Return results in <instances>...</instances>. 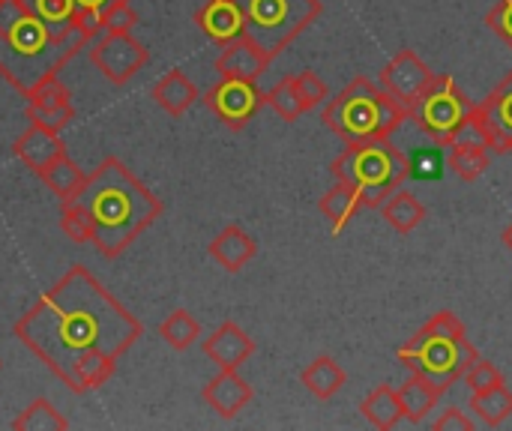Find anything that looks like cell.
Returning a JSON list of instances; mask_svg holds the SVG:
<instances>
[{"instance_id":"obj_22","label":"cell","mask_w":512,"mask_h":431,"mask_svg":"<svg viewBox=\"0 0 512 431\" xmlns=\"http://www.w3.org/2000/svg\"><path fill=\"white\" fill-rule=\"evenodd\" d=\"M360 414L366 423H372L375 429L390 431L396 429L405 414H402V402H399V393L390 387V384H378L360 405Z\"/></svg>"},{"instance_id":"obj_5","label":"cell","mask_w":512,"mask_h":431,"mask_svg":"<svg viewBox=\"0 0 512 431\" xmlns=\"http://www.w3.org/2000/svg\"><path fill=\"white\" fill-rule=\"evenodd\" d=\"M321 117L324 126L345 144H363L390 138L402 123H408V108L360 75L327 99Z\"/></svg>"},{"instance_id":"obj_20","label":"cell","mask_w":512,"mask_h":431,"mask_svg":"<svg viewBox=\"0 0 512 431\" xmlns=\"http://www.w3.org/2000/svg\"><path fill=\"white\" fill-rule=\"evenodd\" d=\"M150 99H153L165 114H171V117H183V114H186L198 99H201V93H198V87L186 78V72L171 69L168 75H162V78L153 84Z\"/></svg>"},{"instance_id":"obj_28","label":"cell","mask_w":512,"mask_h":431,"mask_svg":"<svg viewBox=\"0 0 512 431\" xmlns=\"http://www.w3.org/2000/svg\"><path fill=\"white\" fill-rule=\"evenodd\" d=\"M471 411L489 426V429H498L504 426L512 417V390L507 384H498L492 390H483V393H474L471 399Z\"/></svg>"},{"instance_id":"obj_3","label":"cell","mask_w":512,"mask_h":431,"mask_svg":"<svg viewBox=\"0 0 512 431\" xmlns=\"http://www.w3.org/2000/svg\"><path fill=\"white\" fill-rule=\"evenodd\" d=\"M93 39L84 30L51 33L24 0H0V78L21 96L54 78Z\"/></svg>"},{"instance_id":"obj_17","label":"cell","mask_w":512,"mask_h":431,"mask_svg":"<svg viewBox=\"0 0 512 431\" xmlns=\"http://www.w3.org/2000/svg\"><path fill=\"white\" fill-rule=\"evenodd\" d=\"M192 18L201 27V33L216 45H228V42H234L237 36L246 33L243 12H240L237 0H207L204 6L195 9Z\"/></svg>"},{"instance_id":"obj_15","label":"cell","mask_w":512,"mask_h":431,"mask_svg":"<svg viewBox=\"0 0 512 431\" xmlns=\"http://www.w3.org/2000/svg\"><path fill=\"white\" fill-rule=\"evenodd\" d=\"M255 354V339L234 321H222L207 339H204V357L216 369H240Z\"/></svg>"},{"instance_id":"obj_12","label":"cell","mask_w":512,"mask_h":431,"mask_svg":"<svg viewBox=\"0 0 512 431\" xmlns=\"http://www.w3.org/2000/svg\"><path fill=\"white\" fill-rule=\"evenodd\" d=\"M474 111L486 129L489 150L498 156H512V69L480 105H474Z\"/></svg>"},{"instance_id":"obj_10","label":"cell","mask_w":512,"mask_h":431,"mask_svg":"<svg viewBox=\"0 0 512 431\" xmlns=\"http://www.w3.org/2000/svg\"><path fill=\"white\" fill-rule=\"evenodd\" d=\"M210 114H216L219 123H225L234 132H243L252 117L264 108V93L258 81H240V78H219L201 99Z\"/></svg>"},{"instance_id":"obj_6","label":"cell","mask_w":512,"mask_h":431,"mask_svg":"<svg viewBox=\"0 0 512 431\" xmlns=\"http://www.w3.org/2000/svg\"><path fill=\"white\" fill-rule=\"evenodd\" d=\"M330 174L339 183H348L360 207H381L396 189L411 180V159L390 141H363V144H345V150L333 159Z\"/></svg>"},{"instance_id":"obj_13","label":"cell","mask_w":512,"mask_h":431,"mask_svg":"<svg viewBox=\"0 0 512 431\" xmlns=\"http://www.w3.org/2000/svg\"><path fill=\"white\" fill-rule=\"evenodd\" d=\"M24 99H27V120L36 126H45L51 132H63L75 120L72 93L57 75L36 84L30 93H24Z\"/></svg>"},{"instance_id":"obj_38","label":"cell","mask_w":512,"mask_h":431,"mask_svg":"<svg viewBox=\"0 0 512 431\" xmlns=\"http://www.w3.org/2000/svg\"><path fill=\"white\" fill-rule=\"evenodd\" d=\"M138 27V12L132 3H117L102 15V33H132Z\"/></svg>"},{"instance_id":"obj_24","label":"cell","mask_w":512,"mask_h":431,"mask_svg":"<svg viewBox=\"0 0 512 431\" xmlns=\"http://www.w3.org/2000/svg\"><path fill=\"white\" fill-rule=\"evenodd\" d=\"M318 210H321V213H324V219L330 222V231H333V234H342V231H345V225H348V222L363 210V207H360L357 192H354L348 183H339V180H336V186H333V189H327V192L321 195Z\"/></svg>"},{"instance_id":"obj_26","label":"cell","mask_w":512,"mask_h":431,"mask_svg":"<svg viewBox=\"0 0 512 431\" xmlns=\"http://www.w3.org/2000/svg\"><path fill=\"white\" fill-rule=\"evenodd\" d=\"M45 186H48V192L51 195H57L60 201H66V198H72L78 189H81V183H84V171H81V165L69 156V153H60L54 162H48L39 174H36Z\"/></svg>"},{"instance_id":"obj_4","label":"cell","mask_w":512,"mask_h":431,"mask_svg":"<svg viewBox=\"0 0 512 431\" xmlns=\"http://www.w3.org/2000/svg\"><path fill=\"white\" fill-rule=\"evenodd\" d=\"M396 357L405 369H411V375H420L432 387L447 393L465 378V372L480 354L474 342L468 339V327L462 324V318L444 309L429 324H423L396 351Z\"/></svg>"},{"instance_id":"obj_30","label":"cell","mask_w":512,"mask_h":431,"mask_svg":"<svg viewBox=\"0 0 512 431\" xmlns=\"http://www.w3.org/2000/svg\"><path fill=\"white\" fill-rule=\"evenodd\" d=\"M159 339L174 348V351H186L201 339V324L186 312V309H174L162 324H159Z\"/></svg>"},{"instance_id":"obj_32","label":"cell","mask_w":512,"mask_h":431,"mask_svg":"<svg viewBox=\"0 0 512 431\" xmlns=\"http://www.w3.org/2000/svg\"><path fill=\"white\" fill-rule=\"evenodd\" d=\"M60 228H63V234H66L72 243H78V246L93 243V219H90L87 207H84L78 198L60 201Z\"/></svg>"},{"instance_id":"obj_9","label":"cell","mask_w":512,"mask_h":431,"mask_svg":"<svg viewBox=\"0 0 512 431\" xmlns=\"http://www.w3.org/2000/svg\"><path fill=\"white\" fill-rule=\"evenodd\" d=\"M87 54L96 72L114 87L129 84L150 63V48L138 42L132 33H99L87 45Z\"/></svg>"},{"instance_id":"obj_33","label":"cell","mask_w":512,"mask_h":431,"mask_svg":"<svg viewBox=\"0 0 512 431\" xmlns=\"http://www.w3.org/2000/svg\"><path fill=\"white\" fill-rule=\"evenodd\" d=\"M264 105H270L282 120H288V123H294L300 114H306V108H303V102H300V96H297V87H294V78L288 75V78H282V81H276L267 93H264Z\"/></svg>"},{"instance_id":"obj_11","label":"cell","mask_w":512,"mask_h":431,"mask_svg":"<svg viewBox=\"0 0 512 431\" xmlns=\"http://www.w3.org/2000/svg\"><path fill=\"white\" fill-rule=\"evenodd\" d=\"M432 78H435V72L420 60V54L411 51V48H402V51H396L393 60L381 69L378 87H381L384 93H390L396 102H402L405 108H411V105L426 93V87L432 84Z\"/></svg>"},{"instance_id":"obj_29","label":"cell","mask_w":512,"mask_h":431,"mask_svg":"<svg viewBox=\"0 0 512 431\" xmlns=\"http://www.w3.org/2000/svg\"><path fill=\"white\" fill-rule=\"evenodd\" d=\"M15 431H66L69 423L66 417L48 402V399H33L15 420H12Z\"/></svg>"},{"instance_id":"obj_1","label":"cell","mask_w":512,"mask_h":431,"mask_svg":"<svg viewBox=\"0 0 512 431\" xmlns=\"http://www.w3.org/2000/svg\"><path fill=\"white\" fill-rule=\"evenodd\" d=\"M39 363L84 396L105 387L141 339V321L81 264L69 267L12 327Z\"/></svg>"},{"instance_id":"obj_2","label":"cell","mask_w":512,"mask_h":431,"mask_svg":"<svg viewBox=\"0 0 512 431\" xmlns=\"http://www.w3.org/2000/svg\"><path fill=\"white\" fill-rule=\"evenodd\" d=\"M72 198L87 207L102 258H120L165 213V204L117 156H105Z\"/></svg>"},{"instance_id":"obj_18","label":"cell","mask_w":512,"mask_h":431,"mask_svg":"<svg viewBox=\"0 0 512 431\" xmlns=\"http://www.w3.org/2000/svg\"><path fill=\"white\" fill-rule=\"evenodd\" d=\"M207 252L225 273H240L258 255V243L249 231H243L240 225L231 222L210 240Z\"/></svg>"},{"instance_id":"obj_40","label":"cell","mask_w":512,"mask_h":431,"mask_svg":"<svg viewBox=\"0 0 512 431\" xmlns=\"http://www.w3.org/2000/svg\"><path fill=\"white\" fill-rule=\"evenodd\" d=\"M504 243H507V249L512 252V222L507 225V231H504Z\"/></svg>"},{"instance_id":"obj_39","label":"cell","mask_w":512,"mask_h":431,"mask_svg":"<svg viewBox=\"0 0 512 431\" xmlns=\"http://www.w3.org/2000/svg\"><path fill=\"white\" fill-rule=\"evenodd\" d=\"M432 426L438 431H471L474 429V420L462 408H447Z\"/></svg>"},{"instance_id":"obj_23","label":"cell","mask_w":512,"mask_h":431,"mask_svg":"<svg viewBox=\"0 0 512 431\" xmlns=\"http://www.w3.org/2000/svg\"><path fill=\"white\" fill-rule=\"evenodd\" d=\"M24 6L51 30V33H57V36H66V33H72V30H84L90 39H93V33L81 24V18H78V6H75V0H24Z\"/></svg>"},{"instance_id":"obj_21","label":"cell","mask_w":512,"mask_h":431,"mask_svg":"<svg viewBox=\"0 0 512 431\" xmlns=\"http://www.w3.org/2000/svg\"><path fill=\"white\" fill-rule=\"evenodd\" d=\"M300 384L318 399V402H330L333 396L342 393V387L348 384L345 369L333 360V357H315L303 372H300Z\"/></svg>"},{"instance_id":"obj_31","label":"cell","mask_w":512,"mask_h":431,"mask_svg":"<svg viewBox=\"0 0 512 431\" xmlns=\"http://www.w3.org/2000/svg\"><path fill=\"white\" fill-rule=\"evenodd\" d=\"M447 162H450V171H456V177L462 183H477L486 174V168H489V150L486 147L453 144Z\"/></svg>"},{"instance_id":"obj_37","label":"cell","mask_w":512,"mask_h":431,"mask_svg":"<svg viewBox=\"0 0 512 431\" xmlns=\"http://www.w3.org/2000/svg\"><path fill=\"white\" fill-rule=\"evenodd\" d=\"M486 27L512 51V0H498L486 12Z\"/></svg>"},{"instance_id":"obj_34","label":"cell","mask_w":512,"mask_h":431,"mask_svg":"<svg viewBox=\"0 0 512 431\" xmlns=\"http://www.w3.org/2000/svg\"><path fill=\"white\" fill-rule=\"evenodd\" d=\"M291 78H294L297 96H300V102H303L306 111H312V108H318V105L327 102L330 93H327V84H324V78H321L318 72L303 69V72H297V75H291Z\"/></svg>"},{"instance_id":"obj_25","label":"cell","mask_w":512,"mask_h":431,"mask_svg":"<svg viewBox=\"0 0 512 431\" xmlns=\"http://www.w3.org/2000/svg\"><path fill=\"white\" fill-rule=\"evenodd\" d=\"M396 393H399L402 414H405L408 423H423V420L435 411V405H438V399H441V390L432 387V384H429L426 378H420V375H411Z\"/></svg>"},{"instance_id":"obj_16","label":"cell","mask_w":512,"mask_h":431,"mask_svg":"<svg viewBox=\"0 0 512 431\" xmlns=\"http://www.w3.org/2000/svg\"><path fill=\"white\" fill-rule=\"evenodd\" d=\"M273 60L264 54V48L252 36H237L234 42L222 45L216 57V72L219 78H240V81H258Z\"/></svg>"},{"instance_id":"obj_7","label":"cell","mask_w":512,"mask_h":431,"mask_svg":"<svg viewBox=\"0 0 512 431\" xmlns=\"http://www.w3.org/2000/svg\"><path fill=\"white\" fill-rule=\"evenodd\" d=\"M246 36H252L270 60H276L300 33L324 12L321 0H237Z\"/></svg>"},{"instance_id":"obj_27","label":"cell","mask_w":512,"mask_h":431,"mask_svg":"<svg viewBox=\"0 0 512 431\" xmlns=\"http://www.w3.org/2000/svg\"><path fill=\"white\" fill-rule=\"evenodd\" d=\"M381 213L387 219V225L396 231V234H411L414 228H420V222L426 219V207L417 201L414 192L408 189H396L384 204H381Z\"/></svg>"},{"instance_id":"obj_14","label":"cell","mask_w":512,"mask_h":431,"mask_svg":"<svg viewBox=\"0 0 512 431\" xmlns=\"http://www.w3.org/2000/svg\"><path fill=\"white\" fill-rule=\"evenodd\" d=\"M201 399L222 420H234L249 408V402L255 399V390L249 381L240 378V369H219V375L210 378L207 387L201 390Z\"/></svg>"},{"instance_id":"obj_19","label":"cell","mask_w":512,"mask_h":431,"mask_svg":"<svg viewBox=\"0 0 512 431\" xmlns=\"http://www.w3.org/2000/svg\"><path fill=\"white\" fill-rule=\"evenodd\" d=\"M12 150H15V156H18L33 174H39L48 162H54L60 153H66V144H63L60 132H51V129H45V126L30 123V126L15 138Z\"/></svg>"},{"instance_id":"obj_8","label":"cell","mask_w":512,"mask_h":431,"mask_svg":"<svg viewBox=\"0 0 512 431\" xmlns=\"http://www.w3.org/2000/svg\"><path fill=\"white\" fill-rule=\"evenodd\" d=\"M471 108L474 102L462 93L453 75H435L426 93L408 108V120L438 147H450Z\"/></svg>"},{"instance_id":"obj_35","label":"cell","mask_w":512,"mask_h":431,"mask_svg":"<svg viewBox=\"0 0 512 431\" xmlns=\"http://www.w3.org/2000/svg\"><path fill=\"white\" fill-rule=\"evenodd\" d=\"M462 381L468 384L471 393H483V390H492V387H498V384H507L504 375H501V369H498L495 363L483 360V357H477V360L471 363V369L465 372Z\"/></svg>"},{"instance_id":"obj_36","label":"cell","mask_w":512,"mask_h":431,"mask_svg":"<svg viewBox=\"0 0 512 431\" xmlns=\"http://www.w3.org/2000/svg\"><path fill=\"white\" fill-rule=\"evenodd\" d=\"M117 3H132V0H75L78 18H81V24L93 33V39L102 33V15H105L111 6H117Z\"/></svg>"}]
</instances>
